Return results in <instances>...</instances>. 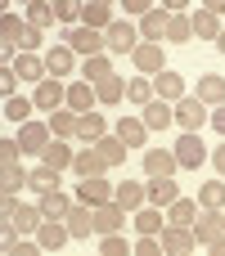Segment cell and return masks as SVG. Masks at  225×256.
Instances as JSON below:
<instances>
[{
    "instance_id": "obj_1",
    "label": "cell",
    "mask_w": 225,
    "mask_h": 256,
    "mask_svg": "<svg viewBox=\"0 0 225 256\" xmlns=\"http://www.w3.org/2000/svg\"><path fill=\"white\" fill-rule=\"evenodd\" d=\"M32 104L50 117V112H59V108H68V86L59 81V76H45L36 90H32Z\"/></svg>"
},
{
    "instance_id": "obj_2",
    "label": "cell",
    "mask_w": 225,
    "mask_h": 256,
    "mask_svg": "<svg viewBox=\"0 0 225 256\" xmlns=\"http://www.w3.org/2000/svg\"><path fill=\"white\" fill-rule=\"evenodd\" d=\"M5 40H14L23 54H36V45H41V27H32V22H23V18H14V14H5Z\"/></svg>"
},
{
    "instance_id": "obj_3",
    "label": "cell",
    "mask_w": 225,
    "mask_h": 256,
    "mask_svg": "<svg viewBox=\"0 0 225 256\" xmlns=\"http://www.w3.org/2000/svg\"><path fill=\"white\" fill-rule=\"evenodd\" d=\"M135 45H140V32L131 27V22H113L108 32H104V54H135Z\"/></svg>"
},
{
    "instance_id": "obj_4",
    "label": "cell",
    "mask_w": 225,
    "mask_h": 256,
    "mask_svg": "<svg viewBox=\"0 0 225 256\" xmlns=\"http://www.w3.org/2000/svg\"><path fill=\"white\" fill-rule=\"evenodd\" d=\"M18 148H23L27 158H41V153L50 148V126H41V122H23V126H18Z\"/></svg>"
},
{
    "instance_id": "obj_5",
    "label": "cell",
    "mask_w": 225,
    "mask_h": 256,
    "mask_svg": "<svg viewBox=\"0 0 225 256\" xmlns=\"http://www.w3.org/2000/svg\"><path fill=\"white\" fill-rule=\"evenodd\" d=\"M158 238H162V252H167V256H189V252H194V243H198L189 225H167Z\"/></svg>"
},
{
    "instance_id": "obj_6",
    "label": "cell",
    "mask_w": 225,
    "mask_h": 256,
    "mask_svg": "<svg viewBox=\"0 0 225 256\" xmlns=\"http://www.w3.org/2000/svg\"><path fill=\"white\" fill-rule=\"evenodd\" d=\"M68 50L95 58V54H104V32H95V27H72V32H68Z\"/></svg>"
},
{
    "instance_id": "obj_7",
    "label": "cell",
    "mask_w": 225,
    "mask_h": 256,
    "mask_svg": "<svg viewBox=\"0 0 225 256\" xmlns=\"http://www.w3.org/2000/svg\"><path fill=\"white\" fill-rule=\"evenodd\" d=\"M131 58H135L140 76H158V72H167V54H162V45H149V40H140Z\"/></svg>"
},
{
    "instance_id": "obj_8",
    "label": "cell",
    "mask_w": 225,
    "mask_h": 256,
    "mask_svg": "<svg viewBox=\"0 0 225 256\" xmlns=\"http://www.w3.org/2000/svg\"><path fill=\"white\" fill-rule=\"evenodd\" d=\"M167 22H171V14H167V4H158V9H149V14L140 18V40H149V45H158V40H167Z\"/></svg>"
},
{
    "instance_id": "obj_9",
    "label": "cell",
    "mask_w": 225,
    "mask_h": 256,
    "mask_svg": "<svg viewBox=\"0 0 225 256\" xmlns=\"http://www.w3.org/2000/svg\"><path fill=\"white\" fill-rule=\"evenodd\" d=\"M171 153H176V162H180V166H189V171H194V166H203V158H207V148H203V140H198L194 130H185V135L176 140V148H171Z\"/></svg>"
},
{
    "instance_id": "obj_10",
    "label": "cell",
    "mask_w": 225,
    "mask_h": 256,
    "mask_svg": "<svg viewBox=\"0 0 225 256\" xmlns=\"http://www.w3.org/2000/svg\"><path fill=\"white\" fill-rule=\"evenodd\" d=\"M113 184H108V176H90V180H81V189H77V198L86 202V207H104V202H113Z\"/></svg>"
},
{
    "instance_id": "obj_11",
    "label": "cell",
    "mask_w": 225,
    "mask_h": 256,
    "mask_svg": "<svg viewBox=\"0 0 225 256\" xmlns=\"http://www.w3.org/2000/svg\"><path fill=\"white\" fill-rule=\"evenodd\" d=\"M171 117H176L180 130H198V126L207 122V104H198V99H180V104L171 108Z\"/></svg>"
},
{
    "instance_id": "obj_12",
    "label": "cell",
    "mask_w": 225,
    "mask_h": 256,
    "mask_svg": "<svg viewBox=\"0 0 225 256\" xmlns=\"http://www.w3.org/2000/svg\"><path fill=\"white\" fill-rule=\"evenodd\" d=\"M176 171H180V162H176L171 148H149V153H144V176H149V180H158V176H176Z\"/></svg>"
},
{
    "instance_id": "obj_13",
    "label": "cell",
    "mask_w": 225,
    "mask_h": 256,
    "mask_svg": "<svg viewBox=\"0 0 225 256\" xmlns=\"http://www.w3.org/2000/svg\"><path fill=\"white\" fill-rule=\"evenodd\" d=\"M113 202H117L122 212H131V216H135V212L149 202V189H144L140 180H122V184H117V194H113Z\"/></svg>"
},
{
    "instance_id": "obj_14",
    "label": "cell",
    "mask_w": 225,
    "mask_h": 256,
    "mask_svg": "<svg viewBox=\"0 0 225 256\" xmlns=\"http://www.w3.org/2000/svg\"><path fill=\"white\" fill-rule=\"evenodd\" d=\"M95 104H99V94H95V86H90V81H72V86H68V108H72L77 117L95 112Z\"/></svg>"
},
{
    "instance_id": "obj_15",
    "label": "cell",
    "mask_w": 225,
    "mask_h": 256,
    "mask_svg": "<svg viewBox=\"0 0 225 256\" xmlns=\"http://www.w3.org/2000/svg\"><path fill=\"white\" fill-rule=\"evenodd\" d=\"M68 225L63 220H41V230H36V243L45 248V252H59V248H68Z\"/></svg>"
},
{
    "instance_id": "obj_16",
    "label": "cell",
    "mask_w": 225,
    "mask_h": 256,
    "mask_svg": "<svg viewBox=\"0 0 225 256\" xmlns=\"http://www.w3.org/2000/svg\"><path fill=\"white\" fill-rule=\"evenodd\" d=\"M221 234H225V220H221V212L203 207V212H198V220H194V238H198V243H212V238H221Z\"/></svg>"
},
{
    "instance_id": "obj_17",
    "label": "cell",
    "mask_w": 225,
    "mask_h": 256,
    "mask_svg": "<svg viewBox=\"0 0 225 256\" xmlns=\"http://www.w3.org/2000/svg\"><path fill=\"white\" fill-rule=\"evenodd\" d=\"M72 171H77V180H90V176H104L108 162L99 158V148H81V153L72 158Z\"/></svg>"
},
{
    "instance_id": "obj_18",
    "label": "cell",
    "mask_w": 225,
    "mask_h": 256,
    "mask_svg": "<svg viewBox=\"0 0 225 256\" xmlns=\"http://www.w3.org/2000/svg\"><path fill=\"white\" fill-rule=\"evenodd\" d=\"M144 189H149V202H153V207H171V202L180 198V189H176V176H158V180H149Z\"/></svg>"
},
{
    "instance_id": "obj_19",
    "label": "cell",
    "mask_w": 225,
    "mask_h": 256,
    "mask_svg": "<svg viewBox=\"0 0 225 256\" xmlns=\"http://www.w3.org/2000/svg\"><path fill=\"white\" fill-rule=\"evenodd\" d=\"M63 225H68V234H72V238H86V234H95V212H86L81 202H72V207H68V216H63Z\"/></svg>"
},
{
    "instance_id": "obj_20",
    "label": "cell",
    "mask_w": 225,
    "mask_h": 256,
    "mask_svg": "<svg viewBox=\"0 0 225 256\" xmlns=\"http://www.w3.org/2000/svg\"><path fill=\"white\" fill-rule=\"evenodd\" d=\"M122 220H126V212H122L117 202L95 207V234H122Z\"/></svg>"
},
{
    "instance_id": "obj_21",
    "label": "cell",
    "mask_w": 225,
    "mask_h": 256,
    "mask_svg": "<svg viewBox=\"0 0 225 256\" xmlns=\"http://www.w3.org/2000/svg\"><path fill=\"white\" fill-rule=\"evenodd\" d=\"M198 104H207V108H221L225 104V76H216V72H207L203 81H198V94H194Z\"/></svg>"
},
{
    "instance_id": "obj_22",
    "label": "cell",
    "mask_w": 225,
    "mask_h": 256,
    "mask_svg": "<svg viewBox=\"0 0 225 256\" xmlns=\"http://www.w3.org/2000/svg\"><path fill=\"white\" fill-rule=\"evenodd\" d=\"M14 72H18V81H36V86L50 76V72H45V58H41V54H18V58H14Z\"/></svg>"
},
{
    "instance_id": "obj_23",
    "label": "cell",
    "mask_w": 225,
    "mask_h": 256,
    "mask_svg": "<svg viewBox=\"0 0 225 256\" xmlns=\"http://www.w3.org/2000/svg\"><path fill=\"white\" fill-rule=\"evenodd\" d=\"M45 126H50V135H54V140H68V135H77L81 117H77L72 108H59V112H50V117H45Z\"/></svg>"
},
{
    "instance_id": "obj_24",
    "label": "cell",
    "mask_w": 225,
    "mask_h": 256,
    "mask_svg": "<svg viewBox=\"0 0 225 256\" xmlns=\"http://www.w3.org/2000/svg\"><path fill=\"white\" fill-rule=\"evenodd\" d=\"M81 27H95V32H108V27H113V4H104V0L86 4V9H81Z\"/></svg>"
},
{
    "instance_id": "obj_25",
    "label": "cell",
    "mask_w": 225,
    "mask_h": 256,
    "mask_svg": "<svg viewBox=\"0 0 225 256\" xmlns=\"http://www.w3.org/2000/svg\"><path fill=\"white\" fill-rule=\"evenodd\" d=\"M153 94H158V99H167V104H171V99H180V94H185L180 72H171V68H167V72H158V76H153Z\"/></svg>"
},
{
    "instance_id": "obj_26",
    "label": "cell",
    "mask_w": 225,
    "mask_h": 256,
    "mask_svg": "<svg viewBox=\"0 0 225 256\" xmlns=\"http://www.w3.org/2000/svg\"><path fill=\"white\" fill-rule=\"evenodd\" d=\"M113 135H117V140H122L126 148H140V144H144V135H149V126H144L140 117H122Z\"/></svg>"
},
{
    "instance_id": "obj_27",
    "label": "cell",
    "mask_w": 225,
    "mask_h": 256,
    "mask_svg": "<svg viewBox=\"0 0 225 256\" xmlns=\"http://www.w3.org/2000/svg\"><path fill=\"white\" fill-rule=\"evenodd\" d=\"M221 32H225V27H221V18H216L207 4H203V9H194V36H198V40H216Z\"/></svg>"
},
{
    "instance_id": "obj_28",
    "label": "cell",
    "mask_w": 225,
    "mask_h": 256,
    "mask_svg": "<svg viewBox=\"0 0 225 256\" xmlns=\"http://www.w3.org/2000/svg\"><path fill=\"white\" fill-rule=\"evenodd\" d=\"M72 63H77V54H72L68 45H54V50L45 54V72H50V76H68Z\"/></svg>"
},
{
    "instance_id": "obj_29",
    "label": "cell",
    "mask_w": 225,
    "mask_h": 256,
    "mask_svg": "<svg viewBox=\"0 0 225 256\" xmlns=\"http://www.w3.org/2000/svg\"><path fill=\"white\" fill-rule=\"evenodd\" d=\"M149 130H162V126H171L176 117H171V104L167 99H153V104H144V117H140Z\"/></svg>"
},
{
    "instance_id": "obj_30",
    "label": "cell",
    "mask_w": 225,
    "mask_h": 256,
    "mask_svg": "<svg viewBox=\"0 0 225 256\" xmlns=\"http://www.w3.org/2000/svg\"><path fill=\"white\" fill-rule=\"evenodd\" d=\"M104 135H108V122H104L99 112H86L81 126H77V140H81V144H99Z\"/></svg>"
},
{
    "instance_id": "obj_31",
    "label": "cell",
    "mask_w": 225,
    "mask_h": 256,
    "mask_svg": "<svg viewBox=\"0 0 225 256\" xmlns=\"http://www.w3.org/2000/svg\"><path fill=\"white\" fill-rule=\"evenodd\" d=\"M68 207H72V198H68L63 189L41 194V216H45V220H63V216H68Z\"/></svg>"
},
{
    "instance_id": "obj_32",
    "label": "cell",
    "mask_w": 225,
    "mask_h": 256,
    "mask_svg": "<svg viewBox=\"0 0 225 256\" xmlns=\"http://www.w3.org/2000/svg\"><path fill=\"white\" fill-rule=\"evenodd\" d=\"M198 212H203L198 202H189V198H176V202L167 207V225H189V230H194V220H198Z\"/></svg>"
},
{
    "instance_id": "obj_33",
    "label": "cell",
    "mask_w": 225,
    "mask_h": 256,
    "mask_svg": "<svg viewBox=\"0 0 225 256\" xmlns=\"http://www.w3.org/2000/svg\"><path fill=\"white\" fill-rule=\"evenodd\" d=\"M108 76H113V63H108V54H95V58H86V63H81V81L99 86V81H108Z\"/></svg>"
},
{
    "instance_id": "obj_34",
    "label": "cell",
    "mask_w": 225,
    "mask_h": 256,
    "mask_svg": "<svg viewBox=\"0 0 225 256\" xmlns=\"http://www.w3.org/2000/svg\"><path fill=\"white\" fill-rule=\"evenodd\" d=\"M27 189H36V194H54V189H59V171L41 162L36 171H27Z\"/></svg>"
},
{
    "instance_id": "obj_35",
    "label": "cell",
    "mask_w": 225,
    "mask_h": 256,
    "mask_svg": "<svg viewBox=\"0 0 225 256\" xmlns=\"http://www.w3.org/2000/svg\"><path fill=\"white\" fill-rule=\"evenodd\" d=\"M95 148H99V158H104L108 166H122V162H126V144H122V140H117L113 130H108V135H104V140H99Z\"/></svg>"
},
{
    "instance_id": "obj_36",
    "label": "cell",
    "mask_w": 225,
    "mask_h": 256,
    "mask_svg": "<svg viewBox=\"0 0 225 256\" xmlns=\"http://www.w3.org/2000/svg\"><path fill=\"white\" fill-rule=\"evenodd\" d=\"M189 36H194V18L171 14V22H167V40H171V45H189Z\"/></svg>"
},
{
    "instance_id": "obj_37",
    "label": "cell",
    "mask_w": 225,
    "mask_h": 256,
    "mask_svg": "<svg viewBox=\"0 0 225 256\" xmlns=\"http://www.w3.org/2000/svg\"><path fill=\"white\" fill-rule=\"evenodd\" d=\"M41 162H45V166H54V171H63V166H72V148H68L63 140H50V148L41 153Z\"/></svg>"
},
{
    "instance_id": "obj_38",
    "label": "cell",
    "mask_w": 225,
    "mask_h": 256,
    "mask_svg": "<svg viewBox=\"0 0 225 256\" xmlns=\"http://www.w3.org/2000/svg\"><path fill=\"white\" fill-rule=\"evenodd\" d=\"M135 230H140V234H162L167 220H162L158 207H140V212H135Z\"/></svg>"
},
{
    "instance_id": "obj_39",
    "label": "cell",
    "mask_w": 225,
    "mask_h": 256,
    "mask_svg": "<svg viewBox=\"0 0 225 256\" xmlns=\"http://www.w3.org/2000/svg\"><path fill=\"white\" fill-rule=\"evenodd\" d=\"M198 207H212V212H221V207H225V180H207V184L198 189Z\"/></svg>"
},
{
    "instance_id": "obj_40",
    "label": "cell",
    "mask_w": 225,
    "mask_h": 256,
    "mask_svg": "<svg viewBox=\"0 0 225 256\" xmlns=\"http://www.w3.org/2000/svg\"><path fill=\"white\" fill-rule=\"evenodd\" d=\"M95 94H99V104H117V99H126V81L113 72L108 81H99V86H95Z\"/></svg>"
},
{
    "instance_id": "obj_41",
    "label": "cell",
    "mask_w": 225,
    "mask_h": 256,
    "mask_svg": "<svg viewBox=\"0 0 225 256\" xmlns=\"http://www.w3.org/2000/svg\"><path fill=\"white\" fill-rule=\"evenodd\" d=\"M126 99H131V104H153V99H158V94H153V81H149V76L126 81Z\"/></svg>"
},
{
    "instance_id": "obj_42",
    "label": "cell",
    "mask_w": 225,
    "mask_h": 256,
    "mask_svg": "<svg viewBox=\"0 0 225 256\" xmlns=\"http://www.w3.org/2000/svg\"><path fill=\"white\" fill-rule=\"evenodd\" d=\"M23 184H27V171H23V166H18V162H14V166H5V171H0V194H18V189H23Z\"/></svg>"
},
{
    "instance_id": "obj_43",
    "label": "cell",
    "mask_w": 225,
    "mask_h": 256,
    "mask_svg": "<svg viewBox=\"0 0 225 256\" xmlns=\"http://www.w3.org/2000/svg\"><path fill=\"white\" fill-rule=\"evenodd\" d=\"M54 18H59V14H54V4H45V0H36V4L27 9V22H32V27H50Z\"/></svg>"
},
{
    "instance_id": "obj_44",
    "label": "cell",
    "mask_w": 225,
    "mask_h": 256,
    "mask_svg": "<svg viewBox=\"0 0 225 256\" xmlns=\"http://www.w3.org/2000/svg\"><path fill=\"white\" fill-rule=\"evenodd\" d=\"M32 108H36V104H27V99H18V94H14V99H5V117H9V122H18V126L27 122V112H32Z\"/></svg>"
},
{
    "instance_id": "obj_45",
    "label": "cell",
    "mask_w": 225,
    "mask_h": 256,
    "mask_svg": "<svg viewBox=\"0 0 225 256\" xmlns=\"http://www.w3.org/2000/svg\"><path fill=\"white\" fill-rule=\"evenodd\" d=\"M99 252H104V256H126V252H131V243H126L122 234H104V243H99Z\"/></svg>"
},
{
    "instance_id": "obj_46",
    "label": "cell",
    "mask_w": 225,
    "mask_h": 256,
    "mask_svg": "<svg viewBox=\"0 0 225 256\" xmlns=\"http://www.w3.org/2000/svg\"><path fill=\"white\" fill-rule=\"evenodd\" d=\"M81 9H86V4H77V0H63V4H54L59 22H77V18H81Z\"/></svg>"
},
{
    "instance_id": "obj_47",
    "label": "cell",
    "mask_w": 225,
    "mask_h": 256,
    "mask_svg": "<svg viewBox=\"0 0 225 256\" xmlns=\"http://www.w3.org/2000/svg\"><path fill=\"white\" fill-rule=\"evenodd\" d=\"M5 252H14V256H36V252H45L41 243H27V238H14V243H5Z\"/></svg>"
},
{
    "instance_id": "obj_48",
    "label": "cell",
    "mask_w": 225,
    "mask_h": 256,
    "mask_svg": "<svg viewBox=\"0 0 225 256\" xmlns=\"http://www.w3.org/2000/svg\"><path fill=\"white\" fill-rule=\"evenodd\" d=\"M18 158H23V148H18V140H0V162H5V166H14Z\"/></svg>"
},
{
    "instance_id": "obj_49",
    "label": "cell",
    "mask_w": 225,
    "mask_h": 256,
    "mask_svg": "<svg viewBox=\"0 0 225 256\" xmlns=\"http://www.w3.org/2000/svg\"><path fill=\"white\" fill-rule=\"evenodd\" d=\"M135 252H140V256H158V252H162V238H158V234H144V238L135 243Z\"/></svg>"
},
{
    "instance_id": "obj_50",
    "label": "cell",
    "mask_w": 225,
    "mask_h": 256,
    "mask_svg": "<svg viewBox=\"0 0 225 256\" xmlns=\"http://www.w3.org/2000/svg\"><path fill=\"white\" fill-rule=\"evenodd\" d=\"M14 86H18V72L5 68V72H0V90H5V99H14Z\"/></svg>"
},
{
    "instance_id": "obj_51",
    "label": "cell",
    "mask_w": 225,
    "mask_h": 256,
    "mask_svg": "<svg viewBox=\"0 0 225 256\" xmlns=\"http://www.w3.org/2000/svg\"><path fill=\"white\" fill-rule=\"evenodd\" d=\"M122 9H126V14H135V18H144V14H149V9H153V4H149V0H126V4H122Z\"/></svg>"
},
{
    "instance_id": "obj_52",
    "label": "cell",
    "mask_w": 225,
    "mask_h": 256,
    "mask_svg": "<svg viewBox=\"0 0 225 256\" xmlns=\"http://www.w3.org/2000/svg\"><path fill=\"white\" fill-rule=\"evenodd\" d=\"M212 166H216V171H221V176H225V144H221V148H216V153H212Z\"/></svg>"
},
{
    "instance_id": "obj_53",
    "label": "cell",
    "mask_w": 225,
    "mask_h": 256,
    "mask_svg": "<svg viewBox=\"0 0 225 256\" xmlns=\"http://www.w3.org/2000/svg\"><path fill=\"white\" fill-rule=\"evenodd\" d=\"M212 126H216V130H221V135H225V104H221V108H216V112H212Z\"/></svg>"
},
{
    "instance_id": "obj_54",
    "label": "cell",
    "mask_w": 225,
    "mask_h": 256,
    "mask_svg": "<svg viewBox=\"0 0 225 256\" xmlns=\"http://www.w3.org/2000/svg\"><path fill=\"white\" fill-rule=\"evenodd\" d=\"M207 252H212V256H225V234H221V238H212V243H207Z\"/></svg>"
},
{
    "instance_id": "obj_55",
    "label": "cell",
    "mask_w": 225,
    "mask_h": 256,
    "mask_svg": "<svg viewBox=\"0 0 225 256\" xmlns=\"http://www.w3.org/2000/svg\"><path fill=\"white\" fill-rule=\"evenodd\" d=\"M216 45H221V54H225V32H221V36H216Z\"/></svg>"
},
{
    "instance_id": "obj_56",
    "label": "cell",
    "mask_w": 225,
    "mask_h": 256,
    "mask_svg": "<svg viewBox=\"0 0 225 256\" xmlns=\"http://www.w3.org/2000/svg\"><path fill=\"white\" fill-rule=\"evenodd\" d=\"M221 220H225V207H221Z\"/></svg>"
}]
</instances>
